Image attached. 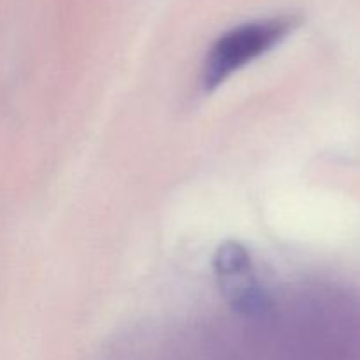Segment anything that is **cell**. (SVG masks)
Segmentation results:
<instances>
[{"label":"cell","instance_id":"obj_2","mask_svg":"<svg viewBox=\"0 0 360 360\" xmlns=\"http://www.w3.org/2000/svg\"><path fill=\"white\" fill-rule=\"evenodd\" d=\"M213 271L218 290L234 311L259 316L271 308L269 292L243 243L234 239L221 243L214 252Z\"/></svg>","mask_w":360,"mask_h":360},{"label":"cell","instance_id":"obj_1","mask_svg":"<svg viewBox=\"0 0 360 360\" xmlns=\"http://www.w3.org/2000/svg\"><path fill=\"white\" fill-rule=\"evenodd\" d=\"M302 23L297 13H280L243 21L218 35L204 56L200 86L206 94L220 88L229 77L273 51Z\"/></svg>","mask_w":360,"mask_h":360}]
</instances>
